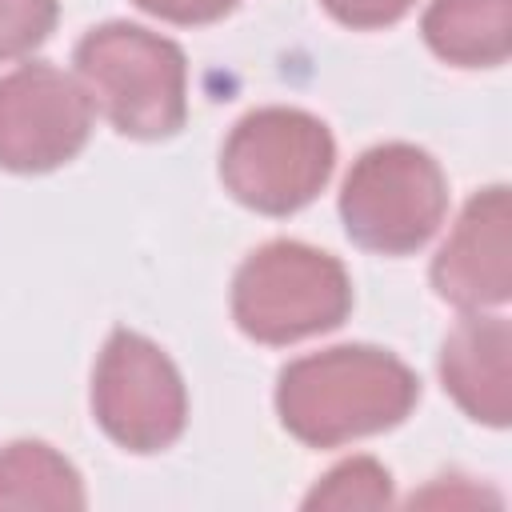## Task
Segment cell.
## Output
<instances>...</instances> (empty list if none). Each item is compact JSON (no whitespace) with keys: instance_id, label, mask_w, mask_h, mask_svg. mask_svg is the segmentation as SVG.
<instances>
[{"instance_id":"cell-1","label":"cell","mask_w":512,"mask_h":512,"mask_svg":"<svg viewBox=\"0 0 512 512\" xmlns=\"http://www.w3.org/2000/svg\"><path fill=\"white\" fill-rule=\"evenodd\" d=\"M416 400V372L372 344H336L300 356L276 384L280 424L308 448H336L396 428Z\"/></svg>"},{"instance_id":"cell-2","label":"cell","mask_w":512,"mask_h":512,"mask_svg":"<svg viewBox=\"0 0 512 512\" xmlns=\"http://www.w3.org/2000/svg\"><path fill=\"white\" fill-rule=\"evenodd\" d=\"M76 76L104 120L136 140L180 132L188 116V60L180 44L128 20H108L76 44Z\"/></svg>"},{"instance_id":"cell-3","label":"cell","mask_w":512,"mask_h":512,"mask_svg":"<svg viewBox=\"0 0 512 512\" xmlns=\"http://www.w3.org/2000/svg\"><path fill=\"white\" fill-rule=\"evenodd\" d=\"M352 280L344 264L300 240L256 248L232 280V320L260 344H292L344 324Z\"/></svg>"},{"instance_id":"cell-4","label":"cell","mask_w":512,"mask_h":512,"mask_svg":"<svg viewBox=\"0 0 512 512\" xmlns=\"http://www.w3.org/2000/svg\"><path fill=\"white\" fill-rule=\"evenodd\" d=\"M336 164V140L304 108H256L236 120L220 152L224 188L252 212L288 216L316 200Z\"/></svg>"},{"instance_id":"cell-5","label":"cell","mask_w":512,"mask_h":512,"mask_svg":"<svg viewBox=\"0 0 512 512\" xmlns=\"http://www.w3.org/2000/svg\"><path fill=\"white\" fill-rule=\"evenodd\" d=\"M448 212L440 164L416 144H376L344 176L340 220L352 244L380 256L424 248Z\"/></svg>"},{"instance_id":"cell-6","label":"cell","mask_w":512,"mask_h":512,"mask_svg":"<svg viewBox=\"0 0 512 512\" xmlns=\"http://www.w3.org/2000/svg\"><path fill=\"white\" fill-rule=\"evenodd\" d=\"M96 424L128 452L168 448L188 420V392L176 364L140 332L116 328L92 372Z\"/></svg>"},{"instance_id":"cell-7","label":"cell","mask_w":512,"mask_h":512,"mask_svg":"<svg viewBox=\"0 0 512 512\" xmlns=\"http://www.w3.org/2000/svg\"><path fill=\"white\" fill-rule=\"evenodd\" d=\"M92 132V100L80 80L52 64H20L0 76V168L52 172Z\"/></svg>"},{"instance_id":"cell-8","label":"cell","mask_w":512,"mask_h":512,"mask_svg":"<svg viewBox=\"0 0 512 512\" xmlns=\"http://www.w3.org/2000/svg\"><path fill=\"white\" fill-rule=\"evenodd\" d=\"M432 288L468 312L504 304L512 292V208L508 188L476 192L432 260Z\"/></svg>"},{"instance_id":"cell-9","label":"cell","mask_w":512,"mask_h":512,"mask_svg":"<svg viewBox=\"0 0 512 512\" xmlns=\"http://www.w3.org/2000/svg\"><path fill=\"white\" fill-rule=\"evenodd\" d=\"M444 392L480 424L512 416V328L504 316H464L440 348Z\"/></svg>"},{"instance_id":"cell-10","label":"cell","mask_w":512,"mask_h":512,"mask_svg":"<svg viewBox=\"0 0 512 512\" xmlns=\"http://www.w3.org/2000/svg\"><path fill=\"white\" fill-rule=\"evenodd\" d=\"M420 32L456 68H492L512 52V0H432Z\"/></svg>"},{"instance_id":"cell-11","label":"cell","mask_w":512,"mask_h":512,"mask_svg":"<svg viewBox=\"0 0 512 512\" xmlns=\"http://www.w3.org/2000/svg\"><path fill=\"white\" fill-rule=\"evenodd\" d=\"M4 508H84L80 472L40 440L0 448V512Z\"/></svg>"},{"instance_id":"cell-12","label":"cell","mask_w":512,"mask_h":512,"mask_svg":"<svg viewBox=\"0 0 512 512\" xmlns=\"http://www.w3.org/2000/svg\"><path fill=\"white\" fill-rule=\"evenodd\" d=\"M392 504V476L380 460L372 456H352L344 464H336L308 496L304 508H332V512H348V508H388Z\"/></svg>"},{"instance_id":"cell-13","label":"cell","mask_w":512,"mask_h":512,"mask_svg":"<svg viewBox=\"0 0 512 512\" xmlns=\"http://www.w3.org/2000/svg\"><path fill=\"white\" fill-rule=\"evenodd\" d=\"M56 0H0V60H16L48 40L56 28Z\"/></svg>"},{"instance_id":"cell-14","label":"cell","mask_w":512,"mask_h":512,"mask_svg":"<svg viewBox=\"0 0 512 512\" xmlns=\"http://www.w3.org/2000/svg\"><path fill=\"white\" fill-rule=\"evenodd\" d=\"M416 0H324V8L348 28H384L396 24Z\"/></svg>"},{"instance_id":"cell-15","label":"cell","mask_w":512,"mask_h":512,"mask_svg":"<svg viewBox=\"0 0 512 512\" xmlns=\"http://www.w3.org/2000/svg\"><path fill=\"white\" fill-rule=\"evenodd\" d=\"M132 4L172 24H212L236 8V0H132Z\"/></svg>"}]
</instances>
